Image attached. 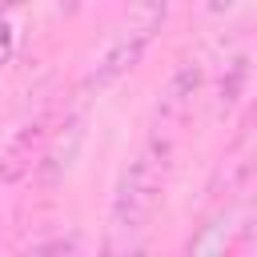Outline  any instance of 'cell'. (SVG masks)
Here are the masks:
<instances>
[{"instance_id":"cell-8","label":"cell","mask_w":257,"mask_h":257,"mask_svg":"<svg viewBox=\"0 0 257 257\" xmlns=\"http://www.w3.org/2000/svg\"><path fill=\"white\" fill-rule=\"evenodd\" d=\"M80 245L72 241V237H60V241H40V245H32V253H76Z\"/></svg>"},{"instance_id":"cell-6","label":"cell","mask_w":257,"mask_h":257,"mask_svg":"<svg viewBox=\"0 0 257 257\" xmlns=\"http://www.w3.org/2000/svg\"><path fill=\"white\" fill-rule=\"evenodd\" d=\"M60 128H64V133H52V137H48V149H44V157H40V165H36L44 185H56V181L72 169L76 149H80V141H84V116L76 112V116H68Z\"/></svg>"},{"instance_id":"cell-3","label":"cell","mask_w":257,"mask_h":257,"mask_svg":"<svg viewBox=\"0 0 257 257\" xmlns=\"http://www.w3.org/2000/svg\"><path fill=\"white\" fill-rule=\"evenodd\" d=\"M48 137H52V116L48 108H40L36 116H28L20 128H12V137L0 145V181L4 185H16L20 177H28L44 149H48Z\"/></svg>"},{"instance_id":"cell-10","label":"cell","mask_w":257,"mask_h":257,"mask_svg":"<svg viewBox=\"0 0 257 257\" xmlns=\"http://www.w3.org/2000/svg\"><path fill=\"white\" fill-rule=\"evenodd\" d=\"M237 0H201V12H209V16H221V12H229Z\"/></svg>"},{"instance_id":"cell-2","label":"cell","mask_w":257,"mask_h":257,"mask_svg":"<svg viewBox=\"0 0 257 257\" xmlns=\"http://www.w3.org/2000/svg\"><path fill=\"white\" fill-rule=\"evenodd\" d=\"M165 16H169V0H137L120 24L112 28V36L104 40L100 56L88 64L84 80H80V100L104 92L108 84H116L128 68L141 64V56L149 52V44L157 40V32L165 28Z\"/></svg>"},{"instance_id":"cell-11","label":"cell","mask_w":257,"mask_h":257,"mask_svg":"<svg viewBox=\"0 0 257 257\" xmlns=\"http://www.w3.org/2000/svg\"><path fill=\"white\" fill-rule=\"evenodd\" d=\"M8 4H12V0H0V12H4V8H8Z\"/></svg>"},{"instance_id":"cell-7","label":"cell","mask_w":257,"mask_h":257,"mask_svg":"<svg viewBox=\"0 0 257 257\" xmlns=\"http://www.w3.org/2000/svg\"><path fill=\"white\" fill-rule=\"evenodd\" d=\"M245 76H249V60H245V56H233V60L225 64L221 80H217V112H225V108H233V104H237Z\"/></svg>"},{"instance_id":"cell-5","label":"cell","mask_w":257,"mask_h":257,"mask_svg":"<svg viewBox=\"0 0 257 257\" xmlns=\"http://www.w3.org/2000/svg\"><path fill=\"white\" fill-rule=\"evenodd\" d=\"M253 165H257V116L241 128V137L233 141V149L221 157V165H217V173H213V181H209V193H213V197L233 193V189L253 173Z\"/></svg>"},{"instance_id":"cell-1","label":"cell","mask_w":257,"mask_h":257,"mask_svg":"<svg viewBox=\"0 0 257 257\" xmlns=\"http://www.w3.org/2000/svg\"><path fill=\"white\" fill-rule=\"evenodd\" d=\"M169 157H173V141L153 133L149 145L124 165V173L112 189V205H108V241H104L108 253L137 249V241L145 237V229L161 205L165 181H169Z\"/></svg>"},{"instance_id":"cell-9","label":"cell","mask_w":257,"mask_h":257,"mask_svg":"<svg viewBox=\"0 0 257 257\" xmlns=\"http://www.w3.org/2000/svg\"><path fill=\"white\" fill-rule=\"evenodd\" d=\"M12 48H16V40H12V28L0 20V72L8 68V60H12Z\"/></svg>"},{"instance_id":"cell-4","label":"cell","mask_w":257,"mask_h":257,"mask_svg":"<svg viewBox=\"0 0 257 257\" xmlns=\"http://www.w3.org/2000/svg\"><path fill=\"white\" fill-rule=\"evenodd\" d=\"M197 88H201V64L185 60V64L165 80V88H161V96H157V108H153V133H157V137H169V141H173V133L185 124V116H189V108H193Z\"/></svg>"}]
</instances>
